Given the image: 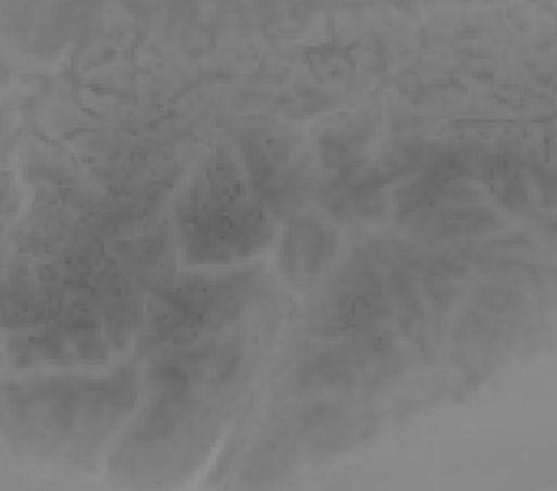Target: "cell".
Segmentation results:
<instances>
[{"mask_svg": "<svg viewBox=\"0 0 557 491\" xmlns=\"http://www.w3.org/2000/svg\"><path fill=\"white\" fill-rule=\"evenodd\" d=\"M183 252L196 265L250 257L274 239L271 214L248 194L234 159L219 149L187 188L177 213Z\"/></svg>", "mask_w": 557, "mask_h": 491, "instance_id": "obj_1", "label": "cell"}, {"mask_svg": "<svg viewBox=\"0 0 557 491\" xmlns=\"http://www.w3.org/2000/svg\"><path fill=\"white\" fill-rule=\"evenodd\" d=\"M13 407L28 427L51 432L52 440H83L112 427L137 401L129 378L104 381H44L12 394Z\"/></svg>", "mask_w": 557, "mask_h": 491, "instance_id": "obj_2", "label": "cell"}, {"mask_svg": "<svg viewBox=\"0 0 557 491\" xmlns=\"http://www.w3.org/2000/svg\"><path fill=\"white\" fill-rule=\"evenodd\" d=\"M403 368L405 360L392 337H358L308 360L295 376V391L334 396L373 393L396 381Z\"/></svg>", "mask_w": 557, "mask_h": 491, "instance_id": "obj_3", "label": "cell"}, {"mask_svg": "<svg viewBox=\"0 0 557 491\" xmlns=\"http://www.w3.org/2000/svg\"><path fill=\"white\" fill-rule=\"evenodd\" d=\"M239 354L227 347H187L172 350L151 370L162 401H187L198 388L224 386L235 375Z\"/></svg>", "mask_w": 557, "mask_h": 491, "instance_id": "obj_4", "label": "cell"}, {"mask_svg": "<svg viewBox=\"0 0 557 491\" xmlns=\"http://www.w3.org/2000/svg\"><path fill=\"white\" fill-rule=\"evenodd\" d=\"M337 239L319 222L297 218L289 224L278 248V266L287 284L306 291L323 278L336 255Z\"/></svg>", "mask_w": 557, "mask_h": 491, "instance_id": "obj_5", "label": "cell"}, {"mask_svg": "<svg viewBox=\"0 0 557 491\" xmlns=\"http://www.w3.org/2000/svg\"><path fill=\"white\" fill-rule=\"evenodd\" d=\"M15 362L26 367L36 365H83L103 362L109 349L99 330L72 328L52 324L51 330L39 331L36 336L23 337L12 344Z\"/></svg>", "mask_w": 557, "mask_h": 491, "instance_id": "obj_6", "label": "cell"}, {"mask_svg": "<svg viewBox=\"0 0 557 491\" xmlns=\"http://www.w3.org/2000/svg\"><path fill=\"white\" fill-rule=\"evenodd\" d=\"M405 222H409L412 234L433 242L472 237L499 227L498 216L483 203L428 209Z\"/></svg>", "mask_w": 557, "mask_h": 491, "instance_id": "obj_7", "label": "cell"}, {"mask_svg": "<svg viewBox=\"0 0 557 491\" xmlns=\"http://www.w3.org/2000/svg\"><path fill=\"white\" fill-rule=\"evenodd\" d=\"M481 175L486 187L491 188L499 205L509 211H524L530 203V192L525 185L524 169L511 155L485 156L481 164Z\"/></svg>", "mask_w": 557, "mask_h": 491, "instance_id": "obj_8", "label": "cell"}, {"mask_svg": "<svg viewBox=\"0 0 557 491\" xmlns=\"http://www.w3.org/2000/svg\"><path fill=\"white\" fill-rule=\"evenodd\" d=\"M481 304L485 307H491L493 311L498 313H511L517 310L520 305V298L517 292H512L511 289H485L481 294Z\"/></svg>", "mask_w": 557, "mask_h": 491, "instance_id": "obj_9", "label": "cell"}]
</instances>
